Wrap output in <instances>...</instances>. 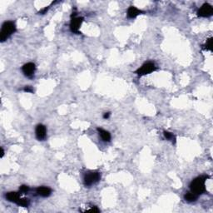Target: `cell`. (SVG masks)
<instances>
[{
    "label": "cell",
    "mask_w": 213,
    "mask_h": 213,
    "mask_svg": "<svg viewBox=\"0 0 213 213\" xmlns=\"http://www.w3.org/2000/svg\"><path fill=\"white\" fill-rule=\"evenodd\" d=\"M207 176H201L197 178H196L192 181L190 184L191 192H193L196 195H201L206 192V186L205 182L207 179Z\"/></svg>",
    "instance_id": "cell-1"
},
{
    "label": "cell",
    "mask_w": 213,
    "mask_h": 213,
    "mask_svg": "<svg viewBox=\"0 0 213 213\" xmlns=\"http://www.w3.org/2000/svg\"><path fill=\"white\" fill-rule=\"evenodd\" d=\"M16 31L15 24L11 21L5 22L2 26V29L0 32V40L1 42H4L9 38Z\"/></svg>",
    "instance_id": "cell-2"
},
{
    "label": "cell",
    "mask_w": 213,
    "mask_h": 213,
    "mask_svg": "<svg viewBox=\"0 0 213 213\" xmlns=\"http://www.w3.org/2000/svg\"><path fill=\"white\" fill-rule=\"evenodd\" d=\"M155 70V64L153 63H151V62H148V63H146L145 64H143L141 67H139L136 71V73H137V75H139V76H143V75L149 74V73L154 72Z\"/></svg>",
    "instance_id": "cell-3"
},
{
    "label": "cell",
    "mask_w": 213,
    "mask_h": 213,
    "mask_svg": "<svg viewBox=\"0 0 213 213\" xmlns=\"http://www.w3.org/2000/svg\"><path fill=\"white\" fill-rule=\"evenodd\" d=\"M101 179V175L99 172H89L84 177V184L85 186H92V184L98 182Z\"/></svg>",
    "instance_id": "cell-4"
},
{
    "label": "cell",
    "mask_w": 213,
    "mask_h": 213,
    "mask_svg": "<svg viewBox=\"0 0 213 213\" xmlns=\"http://www.w3.org/2000/svg\"><path fill=\"white\" fill-rule=\"evenodd\" d=\"M213 9L212 7L211 6L210 4L208 3H205L203 4L201 8L198 10L197 14L199 17H203V18H207V17H210L212 15Z\"/></svg>",
    "instance_id": "cell-5"
},
{
    "label": "cell",
    "mask_w": 213,
    "mask_h": 213,
    "mask_svg": "<svg viewBox=\"0 0 213 213\" xmlns=\"http://www.w3.org/2000/svg\"><path fill=\"white\" fill-rule=\"evenodd\" d=\"M82 21H83V18L82 17H74L72 18L70 23L71 31L75 34H79V28Z\"/></svg>",
    "instance_id": "cell-6"
},
{
    "label": "cell",
    "mask_w": 213,
    "mask_h": 213,
    "mask_svg": "<svg viewBox=\"0 0 213 213\" xmlns=\"http://www.w3.org/2000/svg\"><path fill=\"white\" fill-rule=\"evenodd\" d=\"M35 64L33 63H27L24 64L23 67H22V70H23V73H24L25 76L28 77V78H31L34 74V72H35Z\"/></svg>",
    "instance_id": "cell-7"
},
{
    "label": "cell",
    "mask_w": 213,
    "mask_h": 213,
    "mask_svg": "<svg viewBox=\"0 0 213 213\" xmlns=\"http://www.w3.org/2000/svg\"><path fill=\"white\" fill-rule=\"evenodd\" d=\"M35 133H36L37 138L39 141H43V139H45L46 134H47V129H46L45 126L43 124L38 125Z\"/></svg>",
    "instance_id": "cell-8"
},
{
    "label": "cell",
    "mask_w": 213,
    "mask_h": 213,
    "mask_svg": "<svg viewBox=\"0 0 213 213\" xmlns=\"http://www.w3.org/2000/svg\"><path fill=\"white\" fill-rule=\"evenodd\" d=\"M141 13H143V11H141L138 9H137L136 7L131 6L128 9V18H136V17H137Z\"/></svg>",
    "instance_id": "cell-9"
},
{
    "label": "cell",
    "mask_w": 213,
    "mask_h": 213,
    "mask_svg": "<svg viewBox=\"0 0 213 213\" xmlns=\"http://www.w3.org/2000/svg\"><path fill=\"white\" fill-rule=\"evenodd\" d=\"M51 192H52L51 189L46 187V186H40L38 188H37V193L43 197H47L50 196Z\"/></svg>",
    "instance_id": "cell-10"
},
{
    "label": "cell",
    "mask_w": 213,
    "mask_h": 213,
    "mask_svg": "<svg viewBox=\"0 0 213 213\" xmlns=\"http://www.w3.org/2000/svg\"><path fill=\"white\" fill-rule=\"evenodd\" d=\"M6 198L8 201H11V202H14V203H17L18 200H19V195H18V193H17V192H11L7 193Z\"/></svg>",
    "instance_id": "cell-11"
},
{
    "label": "cell",
    "mask_w": 213,
    "mask_h": 213,
    "mask_svg": "<svg viewBox=\"0 0 213 213\" xmlns=\"http://www.w3.org/2000/svg\"><path fill=\"white\" fill-rule=\"evenodd\" d=\"M98 131L99 132V135L100 137H102V139L104 141V142H109L111 140V135L106 130H103L102 128H98Z\"/></svg>",
    "instance_id": "cell-12"
},
{
    "label": "cell",
    "mask_w": 213,
    "mask_h": 213,
    "mask_svg": "<svg viewBox=\"0 0 213 213\" xmlns=\"http://www.w3.org/2000/svg\"><path fill=\"white\" fill-rule=\"evenodd\" d=\"M197 195L194 194L193 192H187L186 195L184 196V198L186 201H189V202H192V201H195L197 199Z\"/></svg>",
    "instance_id": "cell-13"
},
{
    "label": "cell",
    "mask_w": 213,
    "mask_h": 213,
    "mask_svg": "<svg viewBox=\"0 0 213 213\" xmlns=\"http://www.w3.org/2000/svg\"><path fill=\"white\" fill-rule=\"evenodd\" d=\"M17 204L21 206V207H27L29 205V200L27 198H19V200L17 202Z\"/></svg>",
    "instance_id": "cell-14"
},
{
    "label": "cell",
    "mask_w": 213,
    "mask_h": 213,
    "mask_svg": "<svg viewBox=\"0 0 213 213\" xmlns=\"http://www.w3.org/2000/svg\"><path fill=\"white\" fill-rule=\"evenodd\" d=\"M164 137L168 139V140L171 141L172 143H176V137H175V136H174L173 134L171 133V132H167L165 131L164 132Z\"/></svg>",
    "instance_id": "cell-15"
},
{
    "label": "cell",
    "mask_w": 213,
    "mask_h": 213,
    "mask_svg": "<svg viewBox=\"0 0 213 213\" xmlns=\"http://www.w3.org/2000/svg\"><path fill=\"white\" fill-rule=\"evenodd\" d=\"M204 49H207V50H210V51L212 50V38H209V39L207 40Z\"/></svg>",
    "instance_id": "cell-16"
},
{
    "label": "cell",
    "mask_w": 213,
    "mask_h": 213,
    "mask_svg": "<svg viewBox=\"0 0 213 213\" xmlns=\"http://www.w3.org/2000/svg\"><path fill=\"white\" fill-rule=\"evenodd\" d=\"M19 191H20V192H22V193H27V192L29 191V187L27 186H26V185H23V186H20Z\"/></svg>",
    "instance_id": "cell-17"
},
{
    "label": "cell",
    "mask_w": 213,
    "mask_h": 213,
    "mask_svg": "<svg viewBox=\"0 0 213 213\" xmlns=\"http://www.w3.org/2000/svg\"><path fill=\"white\" fill-rule=\"evenodd\" d=\"M24 91L27 92H34V89L30 86H26L24 88Z\"/></svg>",
    "instance_id": "cell-18"
},
{
    "label": "cell",
    "mask_w": 213,
    "mask_h": 213,
    "mask_svg": "<svg viewBox=\"0 0 213 213\" xmlns=\"http://www.w3.org/2000/svg\"><path fill=\"white\" fill-rule=\"evenodd\" d=\"M48 9H49V8H48V7H46V8L42 9L41 11H39V13H41V14H44V13L48 11Z\"/></svg>",
    "instance_id": "cell-19"
},
{
    "label": "cell",
    "mask_w": 213,
    "mask_h": 213,
    "mask_svg": "<svg viewBox=\"0 0 213 213\" xmlns=\"http://www.w3.org/2000/svg\"><path fill=\"white\" fill-rule=\"evenodd\" d=\"M110 117V113H106L103 115V117L105 119H107V118H108V117Z\"/></svg>",
    "instance_id": "cell-20"
},
{
    "label": "cell",
    "mask_w": 213,
    "mask_h": 213,
    "mask_svg": "<svg viewBox=\"0 0 213 213\" xmlns=\"http://www.w3.org/2000/svg\"><path fill=\"white\" fill-rule=\"evenodd\" d=\"M3 154H4V151H3V148H1V157H3Z\"/></svg>",
    "instance_id": "cell-21"
}]
</instances>
